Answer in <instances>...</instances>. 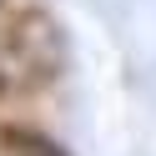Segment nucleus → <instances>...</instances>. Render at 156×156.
Masks as SVG:
<instances>
[{
    "mask_svg": "<svg viewBox=\"0 0 156 156\" xmlns=\"http://www.w3.org/2000/svg\"><path fill=\"white\" fill-rule=\"evenodd\" d=\"M0 91H5V66H0Z\"/></svg>",
    "mask_w": 156,
    "mask_h": 156,
    "instance_id": "1",
    "label": "nucleus"
}]
</instances>
